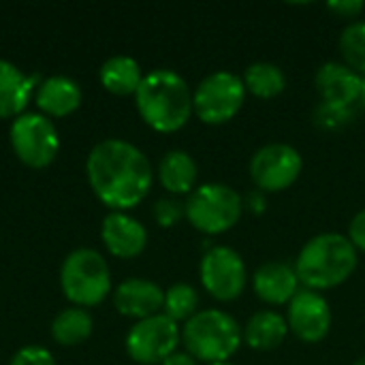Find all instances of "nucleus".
<instances>
[{"label":"nucleus","mask_w":365,"mask_h":365,"mask_svg":"<svg viewBox=\"0 0 365 365\" xmlns=\"http://www.w3.org/2000/svg\"><path fill=\"white\" fill-rule=\"evenodd\" d=\"M297 282L299 278H297L295 267L280 263V261L261 265L252 278L257 297L272 306H280L287 302L291 304V299L297 295Z\"/></svg>","instance_id":"obj_16"},{"label":"nucleus","mask_w":365,"mask_h":365,"mask_svg":"<svg viewBox=\"0 0 365 365\" xmlns=\"http://www.w3.org/2000/svg\"><path fill=\"white\" fill-rule=\"evenodd\" d=\"M349 240L355 248L364 250L365 252V210H361L349 227Z\"/></svg>","instance_id":"obj_29"},{"label":"nucleus","mask_w":365,"mask_h":365,"mask_svg":"<svg viewBox=\"0 0 365 365\" xmlns=\"http://www.w3.org/2000/svg\"><path fill=\"white\" fill-rule=\"evenodd\" d=\"M38 75H26L9 60H0V118H19Z\"/></svg>","instance_id":"obj_17"},{"label":"nucleus","mask_w":365,"mask_h":365,"mask_svg":"<svg viewBox=\"0 0 365 365\" xmlns=\"http://www.w3.org/2000/svg\"><path fill=\"white\" fill-rule=\"evenodd\" d=\"M188 222L207 235H218L237 225L244 212L240 192L227 184H203L184 203Z\"/></svg>","instance_id":"obj_6"},{"label":"nucleus","mask_w":365,"mask_h":365,"mask_svg":"<svg viewBox=\"0 0 365 365\" xmlns=\"http://www.w3.org/2000/svg\"><path fill=\"white\" fill-rule=\"evenodd\" d=\"M36 105L47 115H53V118L68 115L81 105V88L71 77L53 75L38 83Z\"/></svg>","instance_id":"obj_18"},{"label":"nucleus","mask_w":365,"mask_h":365,"mask_svg":"<svg viewBox=\"0 0 365 365\" xmlns=\"http://www.w3.org/2000/svg\"><path fill=\"white\" fill-rule=\"evenodd\" d=\"M357 267V248L342 233H321L302 248L295 272L310 291H325L346 282Z\"/></svg>","instance_id":"obj_3"},{"label":"nucleus","mask_w":365,"mask_h":365,"mask_svg":"<svg viewBox=\"0 0 365 365\" xmlns=\"http://www.w3.org/2000/svg\"><path fill=\"white\" fill-rule=\"evenodd\" d=\"M60 287L66 299L79 308L101 304L111 291L107 261L92 248L71 252L60 269Z\"/></svg>","instance_id":"obj_5"},{"label":"nucleus","mask_w":365,"mask_h":365,"mask_svg":"<svg viewBox=\"0 0 365 365\" xmlns=\"http://www.w3.org/2000/svg\"><path fill=\"white\" fill-rule=\"evenodd\" d=\"M289 334L287 319L274 310H261L250 317L244 329V340L255 351H274L278 349Z\"/></svg>","instance_id":"obj_19"},{"label":"nucleus","mask_w":365,"mask_h":365,"mask_svg":"<svg viewBox=\"0 0 365 365\" xmlns=\"http://www.w3.org/2000/svg\"><path fill=\"white\" fill-rule=\"evenodd\" d=\"M327 9L338 17H357L365 9V4L359 0H342V2H329Z\"/></svg>","instance_id":"obj_30"},{"label":"nucleus","mask_w":365,"mask_h":365,"mask_svg":"<svg viewBox=\"0 0 365 365\" xmlns=\"http://www.w3.org/2000/svg\"><path fill=\"white\" fill-rule=\"evenodd\" d=\"M201 282L218 302H233L246 287V265L229 246H216L201 259Z\"/></svg>","instance_id":"obj_11"},{"label":"nucleus","mask_w":365,"mask_h":365,"mask_svg":"<svg viewBox=\"0 0 365 365\" xmlns=\"http://www.w3.org/2000/svg\"><path fill=\"white\" fill-rule=\"evenodd\" d=\"M355 365H365V357H361V359H357V361H355Z\"/></svg>","instance_id":"obj_32"},{"label":"nucleus","mask_w":365,"mask_h":365,"mask_svg":"<svg viewBox=\"0 0 365 365\" xmlns=\"http://www.w3.org/2000/svg\"><path fill=\"white\" fill-rule=\"evenodd\" d=\"M113 304L120 314L143 321L160 312V308L165 306V291L152 280L130 278L118 287Z\"/></svg>","instance_id":"obj_15"},{"label":"nucleus","mask_w":365,"mask_h":365,"mask_svg":"<svg viewBox=\"0 0 365 365\" xmlns=\"http://www.w3.org/2000/svg\"><path fill=\"white\" fill-rule=\"evenodd\" d=\"M9 365H56V361L43 346H24L13 355Z\"/></svg>","instance_id":"obj_28"},{"label":"nucleus","mask_w":365,"mask_h":365,"mask_svg":"<svg viewBox=\"0 0 365 365\" xmlns=\"http://www.w3.org/2000/svg\"><path fill=\"white\" fill-rule=\"evenodd\" d=\"M351 118V111L349 109H342V107H334V105H319L317 111H314V122L325 128V130H338L342 128Z\"/></svg>","instance_id":"obj_26"},{"label":"nucleus","mask_w":365,"mask_h":365,"mask_svg":"<svg viewBox=\"0 0 365 365\" xmlns=\"http://www.w3.org/2000/svg\"><path fill=\"white\" fill-rule=\"evenodd\" d=\"M163 365H197V359L192 357V355H188V353H173V355H169Z\"/></svg>","instance_id":"obj_31"},{"label":"nucleus","mask_w":365,"mask_h":365,"mask_svg":"<svg viewBox=\"0 0 365 365\" xmlns=\"http://www.w3.org/2000/svg\"><path fill=\"white\" fill-rule=\"evenodd\" d=\"M340 51L346 66L357 73H365V21H355L342 30Z\"/></svg>","instance_id":"obj_25"},{"label":"nucleus","mask_w":365,"mask_h":365,"mask_svg":"<svg viewBox=\"0 0 365 365\" xmlns=\"http://www.w3.org/2000/svg\"><path fill=\"white\" fill-rule=\"evenodd\" d=\"M135 103L141 120L158 133H175L192 115V92L186 79L169 68L143 75Z\"/></svg>","instance_id":"obj_2"},{"label":"nucleus","mask_w":365,"mask_h":365,"mask_svg":"<svg viewBox=\"0 0 365 365\" xmlns=\"http://www.w3.org/2000/svg\"><path fill=\"white\" fill-rule=\"evenodd\" d=\"M244 86L259 98H274L284 92L287 75L278 64L272 62H255L244 73Z\"/></svg>","instance_id":"obj_23"},{"label":"nucleus","mask_w":365,"mask_h":365,"mask_svg":"<svg viewBox=\"0 0 365 365\" xmlns=\"http://www.w3.org/2000/svg\"><path fill=\"white\" fill-rule=\"evenodd\" d=\"M141 66L130 56H113L101 66V83L107 92L118 96L135 94L141 83Z\"/></svg>","instance_id":"obj_21"},{"label":"nucleus","mask_w":365,"mask_h":365,"mask_svg":"<svg viewBox=\"0 0 365 365\" xmlns=\"http://www.w3.org/2000/svg\"><path fill=\"white\" fill-rule=\"evenodd\" d=\"M302 154L289 143H267L250 160V178L261 192H278L293 186L302 173Z\"/></svg>","instance_id":"obj_9"},{"label":"nucleus","mask_w":365,"mask_h":365,"mask_svg":"<svg viewBox=\"0 0 365 365\" xmlns=\"http://www.w3.org/2000/svg\"><path fill=\"white\" fill-rule=\"evenodd\" d=\"M314 86L323 103L349 109L364 96L365 79L346 64L325 62L314 77Z\"/></svg>","instance_id":"obj_13"},{"label":"nucleus","mask_w":365,"mask_h":365,"mask_svg":"<svg viewBox=\"0 0 365 365\" xmlns=\"http://www.w3.org/2000/svg\"><path fill=\"white\" fill-rule=\"evenodd\" d=\"M210 365H233V364H229V361H222V364H210Z\"/></svg>","instance_id":"obj_33"},{"label":"nucleus","mask_w":365,"mask_h":365,"mask_svg":"<svg viewBox=\"0 0 365 365\" xmlns=\"http://www.w3.org/2000/svg\"><path fill=\"white\" fill-rule=\"evenodd\" d=\"M11 145L24 165L43 169L53 163L60 150V139L56 126L45 115L24 113L11 124Z\"/></svg>","instance_id":"obj_8"},{"label":"nucleus","mask_w":365,"mask_h":365,"mask_svg":"<svg viewBox=\"0 0 365 365\" xmlns=\"http://www.w3.org/2000/svg\"><path fill=\"white\" fill-rule=\"evenodd\" d=\"M246 98L244 79L229 71L207 75L192 94V111L205 124H225L237 115Z\"/></svg>","instance_id":"obj_7"},{"label":"nucleus","mask_w":365,"mask_h":365,"mask_svg":"<svg viewBox=\"0 0 365 365\" xmlns=\"http://www.w3.org/2000/svg\"><path fill=\"white\" fill-rule=\"evenodd\" d=\"M152 212H154V220H156L160 227H165V229L178 225L180 218L186 216L184 203H180L178 199H158V201L154 203V210H152Z\"/></svg>","instance_id":"obj_27"},{"label":"nucleus","mask_w":365,"mask_h":365,"mask_svg":"<svg viewBox=\"0 0 365 365\" xmlns=\"http://www.w3.org/2000/svg\"><path fill=\"white\" fill-rule=\"evenodd\" d=\"M158 180L163 188L173 195H186L197 182V163L190 154L182 150H171L163 156L158 165Z\"/></svg>","instance_id":"obj_20"},{"label":"nucleus","mask_w":365,"mask_h":365,"mask_svg":"<svg viewBox=\"0 0 365 365\" xmlns=\"http://www.w3.org/2000/svg\"><path fill=\"white\" fill-rule=\"evenodd\" d=\"M92 334V317L83 308H66L51 323V336L62 346H77Z\"/></svg>","instance_id":"obj_22"},{"label":"nucleus","mask_w":365,"mask_h":365,"mask_svg":"<svg viewBox=\"0 0 365 365\" xmlns=\"http://www.w3.org/2000/svg\"><path fill=\"white\" fill-rule=\"evenodd\" d=\"M101 237L105 248L120 259L139 257L148 244L145 227L124 212H111L101 227Z\"/></svg>","instance_id":"obj_14"},{"label":"nucleus","mask_w":365,"mask_h":365,"mask_svg":"<svg viewBox=\"0 0 365 365\" xmlns=\"http://www.w3.org/2000/svg\"><path fill=\"white\" fill-rule=\"evenodd\" d=\"M182 340L188 355H192L195 359L207 365L222 364L237 353L244 340V331L227 312L203 310L186 321Z\"/></svg>","instance_id":"obj_4"},{"label":"nucleus","mask_w":365,"mask_h":365,"mask_svg":"<svg viewBox=\"0 0 365 365\" xmlns=\"http://www.w3.org/2000/svg\"><path fill=\"white\" fill-rule=\"evenodd\" d=\"M180 342L178 323L167 314H156L139 321L126 336V351L137 364H163L175 353Z\"/></svg>","instance_id":"obj_10"},{"label":"nucleus","mask_w":365,"mask_h":365,"mask_svg":"<svg viewBox=\"0 0 365 365\" xmlns=\"http://www.w3.org/2000/svg\"><path fill=\"white\" fill-rule=\"evenodd\" d=\"M287 325L293 336L306 344L323 342L331 329V308L327 299L317 291H297L289 304Z\"/></svg>","instance_id":"obj_12"},{"label":"nucleus","mask_w":365,"mask_h":365,"mask_svg":"<svg viewBox=\"0 0 365 365\" xmlns=\"http://www.w3.org/2000/svg\"><path fill=\"white\" fill-rule=\"evenodd\" d=\"M86 171L94 195L115 212L139 205L152 188V165L148 156L122 139L96 143L88 154Z\"/></svg>","instance_id":"obj_1"},{"label":"nucleus","mask_w":365,"mask_h":365,"mask_svg":"<svg viewBox=\"0 0 365 365\" xmlns=\"http://www.w3.org/2000/svg\"><path fill=\"white\" fill-rule=\"evenodd\" d=\"M199 295L190 284H173L165 293V314L171 321H190L197 314Z\"/></svg>","instance_id":"obj_24"}]
</instances>
